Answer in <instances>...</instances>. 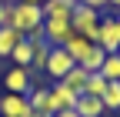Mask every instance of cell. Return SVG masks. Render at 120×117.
<instances>
[{
    "mask_svg": "<svg viewBox=\"0 0 120 117\" xmlns=\"http://www.w3.org/2000/svg\"><path fill=\"white\" fill-rule=\"evenodd\" d=\"M7 27H13L27 40H43V10L37 4H13Z\"/></svg>",
    "mask_w": 120,
    "mask_h": 117,
    "instance_id": "1",
    "label": "cell"
},
{
    "mask_svg": "<svg viewBox=\"0 0 120 117\" xmlns=\"http://www.w3.org/2000/svg\"><path fill=\"white\" fill-rule=\"evenodd\" d=\"M100 17H103V10L87 7V4H77V7H73V13H70V27H73V34H80V37H87V40L97 43Z\"/></svg>",
    "mask_w": 120,
    "mask_h": 117,
    "instance_id": "2",
    "label": "cell"
},
{
    "mask_svg": "<svg viewBox=\"0 0 120 117\" xmlns=\"http://www.w3.org/2000/svg\"><path fill=\"white\" fill-rule=\"evenodd\" d=\"M97 47H103L107 54L120 50V23L113 13H103L100 17V30H97Z\"/></svg>",
    "mask_w": 120,
    "mask_h": 117,
    "instance_id": "3",
    "label": "cell"
},
{
    "mask_svg": "<svg viewBox=\"0 0 120 117\" xmlns=\"http://www.w3.org/2000/svg\"><path fill=\"white\" fill-rule=\"evenodd\" d=\"M73 67H77V60H73V57H70L64 47H53L50 57H47V64H43V70H47L53 80H64V77H67V70H73Z\"/></svg>",
    "mask_w": 120,
    "mask_h": 117,
    "instance_id": "4",
    "label": "cell"
},
{
    "mask_svg": "<svg viewBox=\"0 0 120 117\" xmlns=\"http://www.w3.org/2000/svg\"><path fill=\"white\" fill-rule=\"evenodd\" d=\"M34 110H30L27 104V94H4L0 97V117H30Z\"/></svg>",
    "mask_w": 120,
    "mask_h": 117,
    "instance_id": "5",
    "label": "cell"
},
{
    "mask_svg": "<svg viewBox=\"0 0 120 117\" xmlns=\"http://www.w3.org/2000/svg\"><path fill=\"white\" fill-rule=\"evenodd\" d=\"M73 34L70 20H43V40L50 47H64V40Z\"/></svg>",
    "mask_w": 120,
    "mask_h": 117,
    "instance_id": "6",
    "label": "cell"
},
{
    "mask_svg": "<svg viewBox=\"0 0 120 117\" xmlns=\"http://www.w3.org/2000/svg\"><path fill=\"white\" fill-rule=\"evenodd\" d=\"M73 104H77V94L70 87H64L60 80H53V87H50V110L53 114L57 110H73Z\"/></svg>",
    "mask_w": 120,
    "mask_h": 117,
    "instance_id": "7",
    "label": "cell"
},
{
    "mask_svg": "<svg viewBox=\"0 0 120 117\" xmlns=\"http://www.w3.org/2000/svg\"><path fill=\"white\" fill-rule=\"evenodd\" d=\"M4 87H7V94H27L30 87V67H13L7 70V77H4Z\"/></svg>",
    "mask_w": 120,
    "mask_h": 117,
    "instance_id": "8",
    "label": "cell"
},
{
    "mask_svg": "<svg viewBox=\"0 0 120 117\" xmlns=\"http://www.w3.org/2000/svg\"><path fill=\"white\" fill-rule=\"evenodd\" d=\"M77 0H43L40 10H43V20H70Z\"/></svg>",
    "mask_w": 120,
    "mask_h": 117,
    "instance_id": "9",
    "label": "cell"
},
{
    "mask_svg": "<svg viewBox=\"0 0 120 117\" xmlns=\"http://www.w3.org/2000/svg\"><path fill=\"white\" fill-rule=\"evenodd\" d=\"M27 104H30L34 114L53 117V110H50V87H30V90H27Z\"/></svg>",
    "mask_w": 120,
    "mask_h": 117,
    "instance_id": "10",
    "label": "cell"
},
{
    "mask_svg": "<svg viewBox=\"0 0 120 117\" xmlns=\"http://www.w3.org/2000/svg\"><path fill=\"white\" fill-rule=\"evenodd\" d=\"M73 110H77V117H103V114H107L100 97H87V94H80V97H77Z\"/></svg>",
    "mask_w": 120,
    "mask_h": 117,
    "instance_id": "11",
    "label": "cell"
},
{
    "mask_svg": "<svg viewBox=\"0 0 120 117\" xmlns=\"http://www.w3.org/2000/svg\"><path fill=\"white\" fill-rule=\"evenodd\" d=\"M90 47H94V40H87V37H80V34H70V37L64 40V50H67L77 64L87 57V50H90Z\"/></svg>",
    "mask_w": 120,
    "mask_h": 117,
    "instance_id": "12",
    "label": "cell"
},
{
    "mask_svg": "<svg viewBox=\"0 0 120 117\" xmlns=\"http://www.w3.org/2000/svg\"><path fill=\"white\" fill-rule=\"evenodd\" d=\"M10 60H13V67H30V64H34V40L23 37L17 47L10 50Z\"/></svg>",
    "mask_w": 120,
    "mask_h": 117,
    "instance_id": "13",
    "label": "cell"
},
{
    "mask_svg": "<svg viewBox=\"0 0 120 117\" xmlns=\"http://www.w3.org/2000/svg\"><path fill=\"white\" fill-rule=\"evenodd\" d=\"M87 77H90V74H87L83 67H73V70H67V77L60 80V84H64V87H70V90L80 97V94L87 90Z\"/></svg>",
    "mask_w": 120,
    "mask_h": 117,
    "instance_id": "14",
    "label": "cell"
},
{
    "mask_svg": "<svg viewBox=\"0 0 120 117\" xmlns=\"http://www.w3.org/2000/svg\"><path fill=\"white\" fill-rule=\"evenodd\" d=\"M103 57H107V50H103V47H97V43H94V47L87 50V57H83V60H80L77 67H83L87 74H97V70H100V64H103Z\"/></svg>",
    "mask_w": 120,
    "mask_h": 117,
    "instance_id": "15",
    "label": "cell"
},
{
    "mask_svg": "<svg viewBox=\"0 0 120 117\" xmlns=\"http://www.w3.org/2000/svg\"><path fill=\"white\" fill-rule=\"evenodd\" d=\"M23 40V34H17L13 27H0V57H10V50Z\"/></svg>",
    "mask_w": 120,
    "mask_h": 117,
    "instance_id": "16",
    "label": "cell"
},
{
    "mask_svg": "<svg viewBox=\"0 0 120 117\" xmlns=\"http://www.w3.org/2000/svg\"><path fill=\"white\" fill-rule=\"evenodd\" d=\"M103 110H120V80H107V90L100 94Z\"/></svg>",
    "mask_w": 120,
    "mask_h": 117,
    "instance_id": "17",
    "label": "cell"
},
{
    "mask_svg": "<svg viewBox=\"0 0 120 117\" xmlns=\"http://www.w3.org/2000/svg\"><path fill=\"white\" fill-rule=\"evenodd\" d=\"M97 74H103L107 80H120V50L103 57V64H100V70H97Z\"/></svg>",
    "mask_w": 120,
    "mask_h": 117,
    "instance_id": "18",
    "label": "cell"
},
{
    "mask_svg": "<svg viewBox=\"0 0 120 117\" xmlns=\"http://www.w3.org/2000/svg\"><path fill=\"white\" fill-rule=\"evenodd\" d=\"M50 43L47 40H34V64H30V70H43V64H47V57H50Z\"/></svg>",
    "mask_w": 120,
    "mask_h": 117,
    "instance_id": "19",
    "label": "cell"
},
{
    "mask_svg": "<svg viewBox=\"0 0 120 117\" xmlns=\"http://www.w3.org/2000/svg\"><path fill=\"white\" fill-rule=\"evenodd\" d=\"M103 90H107V77H103V74H90V77H87V90H83V94H87V97H100Z\"/></svg>",
    "mask_w": 120,
    "mask_h": 117,
    "instance_id": "20",
    "label": "cell"
},
{
    "mask_svg": "<svg viewBox=\"0 0 120 117\" xmlns=\"http://www.w3.org/2000/svg\"><path fill=\"white\" fill-rule=\"evenodd\" d=\"M10 7H13V4H0V27H7V20H10Z\"/></svg>",
    "mask_w": 120,
    "mask_h": 117,
    "instance_id": "21",
    "label": "cell"
},
{
    "mask_svg": "<svg viewBox=\"0 0 120 117\" xmlns=\"http://www.w3.org/2000/svg\"><path fill=\"white\" fill-rule=\"evenodd\" d=\"M77 4H87V7H97V10H103V7H107V0H77Z\"/></svg>",
    "mask_w": 120,
    "mask_h": 117,
    "instance_id": "22",
    "label": "cell"
},
{
    "mask_svg": "<svg viewBox=\"0 0 120 117\" xmlns=\"http://www.w3.org/2000/svg\"><path fill=\"white\" fill-rule=\"evenodd\" d=\"M107 10L110 13H120V0H107Z\"/></svg>",
    "mask_w": 120,
    "mask_h": 117,
    "instance_id": "23",
    "label": "cell"
},
{
    "mask_svg": "<svg viewBox=\"0 0 120 117\" xmlns=\"http://www.w3.org/2000/svg\"><path fill=\"white\" fill-rule=\"evenodd\" d=\"M53 117H77V110H57Z\"/></svg>",
    "mask_w": 120,
    "mask_h": 117,
    "instance_id": "24",
    "label": "cell"
},
{
    "mask_svg": "<svg viewBox=\"0 0 120 117\" xmlns=\"http://www.w3.org/2000/svg\"><path fill=\"white\" fill-rule=\"evenodd\" d=\"M20 4H37V7H40V4H43V0H20Z\"/></svg>",
    "mask_w": 120,
    "mask_h": 117,
    "instance_id": "25",
    "label": "cell"
},
{
    "mask_svg": "<svg viewBox=\"0 0 120 117\" xmlns=\"http://www.w3.org/2000/svg\"><path fill=\"white\" fill-rule=\"evenodd\" d=\"M30 117H47V114H30Z\"/></svg>",
    "mask_w": 120,
    "mask_h": 117,
    "instance_id": "26",
    "label": "cell"
},
{
    "mask_svg": "<svg viewBox=\"0 0 120 117\" xmlns=\"http://www.w3.org/2000/svg\"><path fill=\"white\" fill-rule=\"evenodd\" d=\"M113 17H117V23H120V13H113Z\"/></svg>",
    "mask_w": 120,
    "mask_h": 117,
    "instance_id": "27",
    "label": "cell"
},
{
    "mask_svg": "<svg viewBox=\"0 0 120 117\" xmlns=\"http://www.w3.org/2000/svg\"><path fill=\"white\" fill-rule=\"evenodd\" d=\"M0 4H10V0H0Z\"/></svg>",
    "mask_w": 120,
    "mask_h": 117,
    "instance_id": "28",
    "label": "cell"
}]
</instances>
